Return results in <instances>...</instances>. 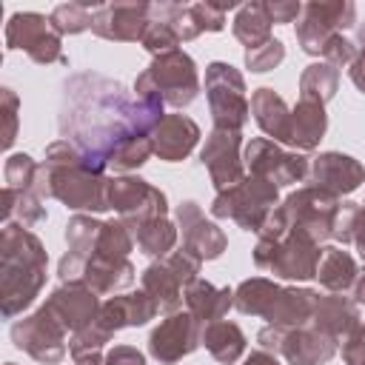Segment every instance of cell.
Returning <instances> with one entry per match:
<instances>
[{"instance_id":"26","label":"cell","mask_w":365,"mask_h":365,"mask_svg":"<svg viewBox=\"0 0 365 365\" xmlns=\"http://www.w3.org/2000/svg\"><path fill=\"white\" fill-rule=\"evenodd\" d=\"M328 128V114L322 103L314 100H299L291 108V131H288V143L294 151H314L319 145V140L325 137Z\"/></svg>"},{"instance_id":"21","label":"cell","mask_w":365,"mask_h":365,"mask_svg":"<svg viewBox=\"0 0 365 365\" xmlns=\"http://www.w3.org/2000/svg\"><path fill=\"white\" fill-rule=\"evenodd\" d=\"M311 325L317 331L328 334L331 339L345 342L362 325L359 305L351 297H345V294H319L317 297V305H314Z\"/></svg>"},{"instance_id":"40","label":"cell","mask_w":365,"mask_h":365,"mask_svg":"<svg viewBox=\"0 0 365 365\" xmlns=\"http://www.w3.org/2000/svg\"><path fill=\"white\" fill-rule=\"evenodd\" d=\"M134 248V234L123 220H106L94 245V254H108V257H128Z\"/></svg>"},{"instance_id":"24","label":"cell","mask_w":365,"mask_h":365,"mask_svg":"<svg viewBox=\"0 0 365 365\" xmlns=\"http://www.w3.org/2000/svg\"><path fill=\"white\" fill-rule=\"evenodd\" d=\"M336 351H339L336 339L317 331L314 325H302V328H288L279 354L291 365H325L336 356Z\"/></svg>"},{"instance_id":"54","label":"cell","mask_w":365,"mask_h":365,"mask_svg":"<svg viewBox=\"0 0 365 365\" xmlns=\"http://www.w3.org/2000/svg\"><path fill=\"white\" fill-rule=\"evenodd\" d=\"M354 245H356L359 257L365 259V205H359V214H356V222H354Z\"/></svg>"},{"instance_id":"8","label":"cell","mask_w":365,"mask_h":365,"mask_svg":"<svg viewBox=\"0 0 365 365\" xmlns=\"http://www.w3.org/2000/svg\"><path fill=\"white\" fill-rule=\"evenodd\" d=\"M339 205H342L339 197H334L322 188L305 185L285 197V202L279 205V214L285 217L288 228H299L308 237H314L317 242H325L334 234Z\"/></svg>"},{"instance_id":"47","label":"cell","mask_w":365,"mask_h":365,"mask_svg":"<svg viewBox=\"0 0 365 365\" xmlns=\"http://www.w3.org/2000/svg\"><path fill=\"white\" fill-rule=\"evenodd\" d=\"M165 262H168V268L180 277V282L188 288L191 282H197L200 279V268H202V259L197 257V254H191L185 245L180 248V251H171L168 257H163Z\"/></svg>"},{"instance_id":"29","label":"cell","mask_w":365,"mask_h":365,"mask_svg":"<svg viewBox=\"0 0 365 365\" xmlns=\"http://www.w3.org/2000/svg\"><path fill=\"white\" fill-rule=\"evenodd\" d=\"M185 308L202 325L217 322L234 308V291L231 288H217L208 279H197L185 288Z\"/></svg>"},{"instance_id":"14","label":"cell","mask_w":365,"mask_h":365,"mask_svg":"<svg viewBox=\"0 0 365 365\" xmlns=\"http://www.w3.org/2000/svg\"><path fill=\"white\" fill-rule=\"evenodd\" d=\"M200 160L208 168V177L217 191H225L248 177L245 160H242V131L211 128L200 151Z\"/></svg>"},{"instance_id":"36","label":"cell","mask_w":365,"mask_h":365,"mask_svg":"<svg viewBox=\"0 0 365 365\" xmlns=\"http://www.w3.org/2000/svg\"><path fill=\"white\" fill-rule=\"evenodd\" d=\"M282 285H277L274 279H265V277H251V279H242L237 288H234V308L245 317H268L274 299L279 297Z\"/></svg>"},{"instance_id":"33","label":"cell","mask_w":365,"mask_h":365,"mask_svg":"<svg viewBox=\"0 0 365 365\" xmlns=\"http://www.w3.org/2000/svg\"><path fill=\"white\" fill-rule=\"evenodd\" d=\"M234 9L231 6H217V3H182V11L174 23V29L180 31L182 43L197 40L205 31H222L225 29V11Z\"/></svg>"},{"instance_id":"53","label":"cell","mask_w":365,"mask_h":365,"mask_svg":"<svg viewBox=\"0 0 365 365\" xmlns=\"http://www.w3.org/2000/svg\"><path fill=\"white\" fill-rule=\"evenodd\" d=\"M348 74H351V83L365 94V40H362V43H356V57H354V63H351Z\"/></svg>"},{"instance_id":"28","label":"cell","mask_w":365,"mask_h":365,"mask_svg":"<svg viewBox=\"0 0 365 365\" xmlns=\"http://www.w3.org/2000/svg\"><path fill=\"white\" fill-rule=\"evenodd\" d=\"M143 291L154 299L157 311L160 314H177L185 302V285L180 282V277L168 268L165 259H157L151 262L145 271H143Z\"/></svg>"},{"instance_id":"39","label":"cell","mask_w":365,"mask_h":365,"mask_svg":"<svg viewBox=\"0 0 365 365\" xmlns=\"http://www.w3.org/2000/svg\"><path fill=\"white\" fill-rule=\"evenodd\" d=\"M91 14L94 9H88V3H60L51 9L48 20L51 29L66 37V34H83L86 29H91Z\"/></svg>"},{"instance_id":"48","label":"cell","mask_w":365,"mask_h":365,"mask_svg":"<svg viewBox=\"0 0 365 365\" xmlns=\"http://www.w3.org/2000/svg\"><path fill=\"white\" fill-rule=\"evenodd\" d=\"M356 214H359V202H351V200H345L342 205H339V214H336V222H334V234H331V240L336 242V245H351L354 242V222H356Z\"/></svg>"},{"instance_id":"11","label":"cell","mask_w":365,"mask_h":365,"mask_svg":"<svg viewBox=\"0 0 365 365\" xmlns=\"http://www.w3.org/2000/svg\"><path fill=\"white\" fill-rule=\"evenodd\" d=\"M242 160H245V171L254 174V177H262L268 182H274L277 188L279 185H294V182H302L308 177V157L299 154V151H288L282 148L279 143L268 140V137H254L245 151H242Z\"/></svg>"},{"instance_id":"34","label":"cell","mask_w":365,"mask_h":365,"mask_svg":"<svg viewBox=\"0 0 365 365\" xmlns=\"http://www.w3.org/2000/svg\"><path fill=\"white\" fill-rule=\"evenodd\" d=\"M131 234H134V242L143 254L148 257H168L177 245V225L168 220V217H148V220H140L134 225H128Z\"/></svg>"},{"instance_id":"46","label":"cell","mask_w":365,"mask_h":365,"mask_svg":"<svg viewBox=\"0 0 365 365\" xmlns=\"http://www.w3.org/2000/svg\"><path fill=\"white\" fill-rule=\"evenodd\" d=\"M0 114H3V148H11L17 140V128H20V97L14 94V88L3 86L0 88Z\"/></svg>"},{"instance_id":"3","label":"cell","mask_w":365,"mask_h":365,"mask_svg":"<svg viewBox=\"0 0 365 365\" xmlns=\"http://www.w3.org/2000/svg\"><path fill=\"white\" fill-rule=\"evenodd\" d=\"M48 254L34 231L9 222L0 231V311L14 319L40 297L46 285Z\"/></svg>"},{"instance_id":"55","label":"cell","mask_w":365,"mask_h":365,"mask_svg":"<svg viewBox=\"0 0 365 365\" xmlns=\"http://www.w3.org/2000/svg\"><path fill=\"white\" fill-rule=\"evenodd\" d=\"M351 299L356 302V305H365V265L359 268V274H356V279H354V285H351Z\"/></svg>"},{"instance_id":"32","label":"cell","mask_w":365,"mask_h":365,"mask_svg":"<svg viewBox=\"0 0 365 365\" xmlns=\"http://www.w3.org/2000/svg\"><path fill=\"white\" fill-rule=\"evenodd\" d=\"M202 345L220 365H234L245 354L248 339H245V334L237 322L217 319V322L202 325Z\"/></svg>"},{"instance_id":"52","label":"cell","mask_w":365,"mask_h":365,"mask_svg":"<svg viewBox=\"0 0 365 365\" xmlns=\"http://www.w3.org/2000/svg\"><path fill=\"white\" fill-rule=\"evenodd\" d=\"M106 365H145V354L134 345H114L106 351Z\"/></svg>"},{"instance_id":"31","label":"cell","mask_w":365,"mask_h":365,"mask_svg":"<svg viewBox=\"0 0 365 365\" xmlns=\"http://www.w3.org/2000/svg\"><path fill=\"white\" fill-rule=\"evenodd\" d=\"M356 274H359V265L351 257V251H345L342 245H325L322 248V257H319V265H317V279L325 291L348 294Z\"/></svg>"},{"instance_id":"41","label":"cell","mask_w":365,"mask_h":365,"mask_svg":"<svg viewBox=\"0 0 365 365\" xmlns=\"http://www.w3.org/2000/svg\"><path fill=\"white\" fill-rule=\"evenodd\" d=\"M37 171H40V163L29 154H9L6 165H3V177H6V185L9 188H20V191H34V182H37Z\"/></svg>"},{"instance_id":"6","label":"cell","mask_w":365,"mask_h":365,"mask_svg":"<svg viewBox=\"0 0 365 365\" xmlns=\"http://www.w3.org/2000/svg\"><path fill=\"white\" fill-rule=\"evenodd\" d=\"M279 205V188L262 177L248 174L242 182L217 191L214 202H211V217L217 220H234L242 231H254L259 234V228L265 225V220L271 217V211Z\"/></svg>"},{"instance_id":"7","label":"cell","mask_w":365,"mask_h":365,"mask_svg":"<svg viewBox=\"0 0 365 365\" xmlns=\"http://www.w3.org/2000/svg\"><path fill=\"white\" fill-rule=\"evenodd\" d=\"M205 97L214 128H228V131L245 128L251 117V103L245 97V80L231 63L214 60L205 66Z\"/></svg>"},{"instance_id":"42","label":"cell","mask_w":365,"mask_h":365,"mask_svg":"<svg viewBox=\"0 0 365 365\" xmlns=\"http://www.w3.org/2000/svg\"><path fill=\"white\" fill-rule=\"evenodd\" d=\"M111 336H114V334H108L106 328H100V325L94 322V325H88V328L71 334V339H68V351H71L74 362H80V359H86V356H97V354H103V348H106V342H111Z\"/></svg>"},{"instance_id":"51","label":"cell","mask_w":365,"mask_h":365,"mask_svg":"<svg viewBox=\"0 0 365 365\" xmlns=\"http://www.w3.org/2000/svg\"><path fill=\"white\" fill-rule=\"evenodd\" d=\"M285 334H288V328H282V325H265V328H259V331H257V345H259V351H268V354L277 356V354L282 351Z\"/></svg>"},{"instance_id":"4","label":"cell","mask_w":365,"mask_h":365,"mask_svg":"<svg viewBox=\"0 0 365 365\" xmlns=\"http://www.w3.org/2000/svg\"><path fill=\"white\" fill-rule=\"evenodd\" d=\"M200 88L202 86H200L197 63L182 48L157 54L151 66L134 80L137 97H157L163 100V106H174V108L191 106L200 97Z\"/></svg>"},{"instance_id":"35","label":"cell","mask_w":365,"mask_h":365,"mask_svg":"<svg viewBox=\"0 0 365 365\" xmlns=\"http://www.w3.org/2000/svg\"><path fill=\"white\" fill-rule=\"evenodd\" d=\"M46 220V205L34 191H20V188H9L3 185L0 194V222H17V225H37Z\"/></svg>"},{"instance_id":"25","label":"cell","mask_w":365,"mask_h":365,"mask_svg":"<svg viewBox=\"0 0 365 365\" xmlns=\"http://www.w3.org/2000/svg\"><path fill=\"white\" fill-rule=\"evenodd\" d=\"M83 282L94 294L108 297V294H117V291H125L128 285H134V265L128 257L91 254V259L86 262V271H83Z\"/></svg>"},{"instance_id":"30","label":"cell","mask_w":365,"mask_h":365,"mask_svg":"<svg viewBox=\"0 0 365 365\" xmlns=\"http://www.w3.org/2000/svg\"><path fill=\"white\" fill-rule=\"evenodd\" d=\"M317 297H319V291H314V288H282L265 317L268 325H282V328L311 325Z\"/></svg>"},{"instance_id":"18","label":"cell","mask_w":365,"mask_h":365,"mask_svg":"<svg viewBox=\"0 0 365 365\" xmlns=\"http://www.w3.org/2000/svg\"><path fill=\"white\" fill-rule=\"evenodd\" d=\"M308 182L314 188H322V191H328V194H334V197L342 200V194H354L365 182V168L351 154L322 151L319 157L311 160Z\"/></svg>"},{"instance_id":"23","label":"cell","mask_w":365,"mask_h":365,"mask_svg":"<svg viewBox=\"0 0 365 365\" xmlns=\"http://www.w3.org/2000/svg\"><path fill=\"white\" fill-rule=\"evenodd\" d=\"M160 311L154 305V299L140 288L137 294H123V297H108L100 305V317L97 325L106 328L108 334H117L123 328H140L148 319H154Z\"/></svg>"},{"instance_id":"38","label":"cell","mask_w":365,"mask_h":365,"mask_svg":"<svg viewBox=\"0 0 365 365\" xmlns=\"http://www.w3.org/2000/svg\"><path fill=\"white\" fill-rule=\"evenodd\" d=\"M339 88V68L331 63H311L305 66L302 77H299V100H314V103H328L334 100Z\"/></svg>"},{"instance_id":"59","label":"cell","mask_w":365,"mask_h":365,"mask_svg":"<svg viewBox=\"0 0 365 365\" xmlns=\"http://www.w3.org/2000/svg\"><path fill=\"white\" fill-rule=\"evenodd\" d=\"M362 205H365V202H362Z\"/></svg>"},{"instance_id":"45","label":"cell","mask_w":365,"mask_h":365,"mask_svg":"<svg viewBox=\"0 0 365 365\" xmlns=\"http://www.w3.org/2000/svg\"><path fill=\"white\" fill-rule=\"evenodd\" d=\"M282 60H285V46H282V40H277V37H271L268 43H262V46L245 51V66H248L254 74H265V71L277 68Z\"/></svg>"},{"instance_id":"44","label":"cell","mask_w":365,"mask_h":365,"mask_svg":"<svg viewBox=\"0 0 365 365\" xmlns=\"http://www.w3.org/2000/svg\"><path fill=\"white\" fill-rule=\"evenodd\" d=\"M151 154H154L151 137H137V140H128V143L111 157L108 165H111L114 171H134V168H140Z\"/></svg>"},{"instance_id":"9","label":"cell","mask_w":365,"mask_h":365,"mask_svg":"<svg viewBox=\"0 0 365 365\" xmlns=\"http://www.w3.org/2000/svg\"><path fill=\"white\" fill-rule=\"evenodd\" d=\"M6 48L9 51H26L34 63H68L63 54V37L51 29V20L37 11H17L6 23Z\"/></svg>"},{"instance_id":"50","label":"cell","mask_w":365,"mask_h":365,"mask_svg":"<svg viewBox=\"0 0 365 365\" xmlns=\"http://www.w3.org/2000/svg\"><path fill=\"white\" fill-rule=\"evenodd\" d=\"M265 11H268L271 23H294L302 14V3H297V0H274V3H265Z\"/></svg>"},{"instance_id":"56","label":"cell","mask_w":365,"mask_h":365,"mask_svg":"<svg viewBox=\"0 0 365 365\" xmlns=\"http://www.w3.org/2000/svg\"><path fill=\"white\" fill-rule=\"evenodd\" d=\"M242 365H279V359L274 354H268V351H251Z\"/></svg>"},{"instance_id":"49","label":"cell","mask_w":365,"mask_h":365,"mask_svg":"<svg viewBox=\"0 0 365 365\" xmlns=\"http://www.w3.org/2000/svg\"><path fill=\"white\" fill-rule=\"evenodd\" d=\"M354 57H356V43H351V40L342 37V34H334V37L328 40L325 51H322V60L331 63V66H336V68H339V66H351Z\"/></svg>"},{"instance_id":"60","label":"cell","mask_w":365,"mask_h":365,"mask_svg":"<svg viewBox=\"0 0 365 365\" xmlns=\"http://www.w3.org/2000/svg\"><path fill=\"white\" fill-rule=\"evenodd\" d=\"M74 365H77V362H74Z\"/></svg>"},{"instance_id":"13","label":"cell","mask_w":365,"mask_h":365,"mask_svg":"<svg viewBox=\"0 0 365 365\" xmlns=\"http://www.w3.org/2000/svg\"><path fill=\"white\" fill-rule=\"evenodd\" d=\"M108 208H114L125 225H134L148 217H165L168 200L148 180L123 174V177L108 180Z\"/></svg>"},{"instance_id":"37","label":"cell","mask_w":365,"mask_h":365,"mask_svg":"<svg viewBox=\"0 0 365 365\" xmlns=\"http://www.w3.org/2000/svg\"><path fill=\"white\" fill-rule=\"evenodd\" d=\"M271 26L274 23H271V17L265 11V3H245V6L237 9V17L231 23V31H234V37L248 51V48H257V46H262V43L271 40Z\"/></svg>"},{"instance_id":"20","label":"cell","mask_w":365,"mask_h":365,"mask_svg":"<svg viewBox=\"0 0 365 365\" xmlns=\"http://www.w3.org/2000/svg\"><path fill=\"white\" fill-rule=\"evenodd\" d=\"M100 228L103 222L94 220L91 214H74L66 222V254L57 265V277L63 282H83V271L94 254Z\"/></svg>"},{"instance_id":"22","label":"cell","mask_w":365,"mask_h":365,"mask_svg":"<svg viewBox=\"0 0 365 365\" xmlns=\"http://www.w3.org/2000/svg\"><path fill=\"white\" fill-rule=\"evenodd\" d=\"M197 140H200V125L188 114H165L157 123L154 134H151L154 154L163 163H180V160H185L194 151Z\"/></svg>"},{"instance_id":"27","label":"cell","mask_w":365,"mask_h":365,"mask_svg":"<svg viewBox=\"0 0 365 365\" xmlns=\"http://www.w3.org/2000/svg\"><path fill=\"white\" fill-rule=\"evenodd\" d=\"M251 114L257 120V125L262 128V134H268V140L274 143H288V131H291V108L288 103L268 86L257 88L251 94Z\"/></svg>"},{"instance_id":"5","label":"cell","mask_w":365,"mask_h":365,"mask_svg":"<svg viewBox=\"0 0 365 365\" xmlns=\"http://www.w3.org/2000/svg\"><path fill=\"white\" fill-rule=\"evenodd\" d=\"M319 257H322L319 242L299 228H288L277 240H259L257 237V245H254V265L257 268L271 271L274 277H282V279H297V282L317 277Z\"/></svg>"},{"instance_id":"17","label":"cell","mask_w":365,"mask_h":365,"mask_svg":"<svg viewBox=\"0 0 365 365\" xmlns=\"http://www.w3.org/2000/svg\"><path fill=\"white\" fill-rule=\"evenodd\" d=\"M148 14L151 3H100L91 14V31L111 43H140Z\"/></svg>"},{"instance_id":"19","label":"cell","mask_w":365,"mask_h":365,"mask_svg":"<svg viewBox=\"0 0 365 365\" xmlns=\"http://www.w3.org/2000/svg\"><path fill=\"white\" fill-rule=\"evenodd\" d=\"M177 225L182 231V245L197 254L200 259H217L225 248H228V237L222 234V228H217V222L205 220L200 202L194 200H182L177 208Z\"/></svg>"},{"instance_id":"1","label":"cell","mask_w":365,"mask_h":365,"mask_svg":"<svg viewBox=\"0 0 365 365\" xmlns=\"http://www.w3.org/2000/svg\"><path fill=\"white\" fill-rule=\"evenodd\" d=\"M163 117V100L137 97L100 71H77L63 83L57 128L94 171L106 174L111 157L128 140L151 137Z\"/></svg>"},{"instance_id":"2","label":"cell","mask_w":365,"mask_h":365,"mask_svg":"<svg viewBox=\"0 0 365 365\" xmlns=\"http://www.w3.org/2000/svg\"><path fill=\"white\" fill-rule=\"evenodd\" d=\"M34 194L40 200L54 197L74 211H108V177L94 171L68 140H54L46 145Z\"/></svg>"},{"instance_id":"10","label":"cell","mask_w":365,"mask_h":365,"mask_svg":"<svg viewBox=\"0 0 365 365\" xmlns=\"http://www.w3.org/2000/svg\"><path fill=\"white\" fill-rule=\"evenodd\" d=\"M356 26V6L351 0L336 3H305L297 20V43L305 54L322 57L328 40Z\"/></svg>"},{"instance_id":"43","label":"cell","mask_w":365,"mask_h":365,"mask_svg":"<svg viewBox=\"0 0 365 365\" xmlns=\"http://www.w3.org/2000/svg\"><path fill=\"white\" fill-rule=\"evenodd\" d=\"M180 43H182V37H180V31L171 26V23H160V20H151L148 17V29H145V34H143V40H140V46L148 51V54H165V51H174V48H180Z\"/></svg>"},{"instance_id":"15","label":"cell","mask_w":365,"mask_h":365,"mask_svg":"<svg viewBox=\"0 0 365 365\" xmlns=\"http://www.w3.org/2000/svg\"><path fill=\"white\" fill-rule=\"evenodd\" d=\"M200 345H202V322L194 319L188 311L168 314L148 336V354L163 365L180 362L182 356L194 354Z\"/></svg>"},{"instance_id":"16","label":"cell","mask_w":365,"mask_h":365,"mask_svg":"<svg viewBox=\"0 0 365 365\" xmlns=\"http://www.w3.org/2000/svg\"><path fill=\"white\" fill-rule=\"evenodd\" d=\"M100 294H94L86 282H63L60 288H54L43 308L68 331V334H77L88 325L97 322L100 317Z\"/></svg>"},{"instance_id":"58","label":"cell","mask_w":365,"mask_h":365,"mask_svg":"<svg viewBox=\"0 0 365 365\" xmlns=\"http://www.w3.org/2000/svg\"><path fill=\"white\" fill-rule=\"evenodd\" d=\"M6 365H17V362H6Z\"/></svg>"},{"instance_id":"12","label":"cell","mask_w":365,"mask_h":365,"mask_svg":"<svg viewBox=\"0 0 365 365\" xmlns=\"http://www.w3.org/2000/svg\"><path fill=\"white\" fill-rule=\"evenodd\" d=\"M66 336H68V331L43 305L34 314H29L11 325V342L43 365L63 362V356L68 351Z\"/></svg>"},{"instance_id":"57","label":"cell","mask_w":365,"mask_h":365,"mask_svg":"<svg viewBox=\"0 0 365 365\" xmlns=\"http://www.w3.org/2000/svg\"><path fill=\"white\" fill-rule=\"evenodd\" d=\"M359 331H362V336H365V317H362V325H359Z\"/></svg>"}]
</instances>
